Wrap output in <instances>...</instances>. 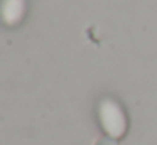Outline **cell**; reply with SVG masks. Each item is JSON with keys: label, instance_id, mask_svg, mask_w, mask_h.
Segmentation results:
<instances>
[{"label": "cell", "instance_id": "6da1fadb", "mask_svg": "<svg viewBox=\"0 0 157 145\" xmlns=\"http://www.w3.org/2000/svg\"><path fill=\"white\" fill-rule=\"evenodd\" d=\"M98 118L105 133L112 138H120L127 132V116L122 106L112 98L101 100L98 106Z\"/></svg>", "mask_w": 157, "mask_h": 145}, {"label": "cell", "instance_id": "7a4b0ae2", "mask_svg": "<svg viewBox=\"0 0 157 145\" xmlns=\"http://www.w3.org/2000/svg\"><path fill=\"white\" fill-rule=\"evenodd\" d=\"M25 12V0H4L0 5V17L7 25L21 22Z\"/></svg>", "mask_w": 157, "mask_h": 145}]
</instances>
